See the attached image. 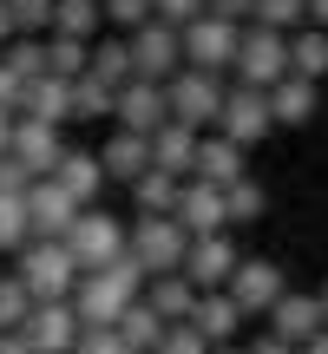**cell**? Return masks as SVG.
<instances>
[{
    "label": "cell",
    "instance_id": "cell-48",
    "mask_svg": "<svg viewBox=\"0 0 328 354\" xmlns=\"http://www.w3.org/2000/svg\"><path fill=\"white\" fill-rule=\"evenodd\" d=\"M13 125H20V112H13V105H0V151L13 145Z\"/></svg>",
    "mask_w": 328,
    "mask_h": 354
},
{
    "label": "cell",
    "instance_id": "cell-9",
    "mask_svg": "<svg viewBox=\"0 0 328 354\" xmlns=\"http://www.w3.org/2000/svg\"><path fill=\"white\" fill-rule=\"evenodd\" d=\"M217 131H230L237 145H263L269 131H276V105H269V86H237L224 99V118H217Z\"/></svg>",
    "mask_w": 328,
    "mask_h": 354
},
{
    "label": "cell",
    "instance_id": "cell-31",
    "mask_svg": "<svg viewBox=\"0 0 328 354\" xmlns=\"http://www.w3.org/2000/svg\"><path fill=\"white\" fill-rule=\"evenodd\" d=\"M92 73H99L105 86H131V79H138L131 39H105V46H92Z\"/></svg>",
    "mask_w": 328,
    "mask_h": 354
},
{
    "label": "cell",
    "instance_id": "cell-35",
    "mask_svg": "<svg viewBox=\"0 0 328 354\" xmlns=\"http://www.w3.org/2000/svg\"><path fill=\"white\" fill-rule=\"evenodd\" d=\"M0 59H7L20 79H39V73H46V39H39V33H13Z\"/></svg>",
    "mask_w": 328,
    "mask_h": 354
},
{
    "label": "cell",
    "instance_id": "cell-40",
    "mask_svg": "<svg viewBox=\"0 0 328 354\" xmlns=\"http://www.w3.org/2000/svg\"><path fill=\"white\" fill-rule=\"evenodd\" d=\"M13 7V26H20V33H46L53 26V0H7Z\"/></svg>",
    "mask_w": 328,
    "mask_h": 354
},
{
    "label": "cell",
    "instance_id": "cell-22",
    "mask_svg": "<svg viewBox=\"0 0 328 354\" xmlns=\"http://www.w3.org/2000/svg\"><path fill=\"white\" fill-rule=\"evenodd\" d=\"M105 171H112L118 177V184H138V177L145 171H152V138H145V131H125V125H118L112 131V138H105Z\"/></svg>",
    "mask_w": 328,
    "mask_h": 354
},
{
    "label": "cell",
    "instance_id": "cell-51",
    "mask_svg": "<svg viewBox=\"0 0 328 354\" xmlns=\"http://www.w3.org/2000/svg\"><path fill=\"white\" fill-rule=\"evenodd\" d=\"M302 354H328V328L316 335V342H302Z\"/></svg>",
    "mask_w": 328,
    "mask_h": 354
},
{
    "label": "cell",
    "instance_id": "cell-46",
    "mask_svg": "<svg viewBox=\"0 0 328 354\" xmlns=\"http://www.w3.org/2000/svg\"><path fill=\"white\" fill-rule=\"evenodd\" d=\"M210 13H224V20H256V0H210Z\"/></svg>",
    "mask_w": 328,
    "mask_h": 354
},
{
    "label": "cell",
    "instance_id": "cell-52",
    "mask_svg": "<svg viewBox=\"0 0 328 354\" xmlns=\"http://www.w3.org/2000/svg\"><path fill=\"white\" fill-rule=\"evenodd\" d=\"M210 354H250V348H230V342H217V348H210Z\"/></svg>",
    "mask_w": 328,
    "mask_h": 354
},
{
    "label": "cell",
    "instance_id": "cell-42",
    "mask_svg": "<svg viewBox=\"0 0 328 354\" xmlns=\"http://www.w3.org/2000/svg\"><path fill=\"white\" fill-rule=\"evenodd\" d=\"M73 354H131V348H125V335H118V328H86Z\"/></svg>",
    "mask_w": 328,
    "mask_h": 354
},
{
    "label": "cell",
    "instance_id": "cell-1",
    "mask_svg": "<svg viewBox=\"0 0 328 354\" xmlns=\"http://www.w3.org/2000/svg\"><path fill=\"white\" fill-rule=\"evenodd\" d=\"M152 289V269L138 263V256H118V263H105V269H86L79 276V289H73V308H79V322L86 328H118V315H125L138 295Z\"/></svg>",
    "mask_w": 328,
    "mask_h": 354
},
{
    "label": "cell",
    "instance_id": "cell-3",
    "mask_svg": "<svg viewBox=\"0 0 328 354\" xmlns=\"http://www.w3.org/2000/svg\"><path fill=\"white\" fill-rule=\"evenodd\" d=\"M164 92H171V118H184V125H197V131H210L217 118H224V99H230V86L217 73H203V66L171 73V79H164Z\"/></svg>",
    "mask_w": 328,
    "mask_h": 354
},
{
    "label": "cell",
    "instance_id": "cell-20",
    "mask_svg": "<svg viewBox=\"0 0 328 354\" xmlns=\"http://www.w3.org/2000/svg\"><path fill=\"white\" fill-rule=\"evenodd\" d=\"M237 322H243V302H237L230 289H203V295H197V308H190V328H197L210 348H217V342H230V335H237Z\"/></svg>",
    "mask_w": 328,
    "mask_h": 354
},
{
    "label": "cell",
    "instance_id": "cell-17",
    "mask_svg": "<svg viewBox=\"0 0 328 354\" xmlns=\"http://www.w3.org/2000/svg\"><path fill=\"white\" fill-rule=\"evenodd\" d=\"M269 328H276L282 342L302 348V342H316V335L328 328V302H322V295H295V289H289L276 308H269Z\"/></svg>",
    "mask_w": 328,
    "mask_h": 354
},
{
    "label": "cell",
    "instance_id": "cell-13",
    "mask_svg": "<svg viewBox=\"0 0 328 354\" xmlns=\"http://www.w3.org/2000/svg\"><path fill=\"white\" fill-rule=\"evenodd\" d=\"M237 243L217 230V236H190V256H184V276L197 282V289H230V276H237Z\"/></svg>",
    "mask_w": 328,
    "mask_h": 354
},
{
    "label": "cell",
    "instance_id": "cell-41",
    "mask_svg": "<svg viewBox=\"0 0 328 354\" xmlns=\"http://www.w3.org/2000/svg\"><path fill=\"white\" fill-rule=\"evenodd\" d=\"M33 184H39V171H26L13 151H0V190H7V197H26Z\"/></svg>",
    "mask_w": 328,
    "mask_h": 354
},
{
    "label": "cell",
    "instance_id": "cell-12",
    "mask_svg": "<svg viewBox=\"0 0 328 354\" xmlns=\"http://www.w3.org/2000/svg\"><path fill=\"white\" fill-rule=\"evenodd\" d=\"M79 210H86V203H79L73 190L60 184V177H39V184L26 190V216H33V236H66V230L79 223Z\"/></svg>",
    "mask_w": 328,
    "mask_h": 354
},
{
    "label": "cell",
    "instance_id": "cell-53",
    "mask_svg": "<svg viewBox=\"0 0 328 354\" xmlns=\"http://www.w3.org/2000/svg\"><path fill=\"white\" fill-rule=\"evenodd\" d=\"M322 302H328V282H322Z\"/></svg>",
    "mask_w": 328,
    "mask_h": 354
},
{
    "label": "cell",
    "instance_id": "cell-2",
    "mask_svg": "<svg viewBox=\"0 0 328 354\" xmlns=\"http://www.w3.org/2000/svg\"><path fill=\"white\" fill-rule=\"evenodd\" d=\"M20 276H26V289L39 295V302H66V295L79 289V256H73V243L66 236H33L20 250Z\"/></svg>",
    "mask_w": 328,
    "mask_h": 354
},
{
    "label": "cell",
    "instance_id": "cell-23",
    "mask_svg": "<svg viewBox=\"0 0 328 354\" xmlns=\"http://www.w3.org/2000/svg\"><path fill=\"white\" fill-rule=\"evenodd\" d=\"M197 282L184 276V269H164V276H152V289H145V302L158 308L164 322H190V308H197Z\"/></svg>",
    "mask_w": 328,
    "mask_h": 354
},
{
    "label": "cell",
    "instance_id": "cell-50",
    "mask_svg": "<svg viewBox=\"0 0 328 354\" xmlns=\"http://www.w3.org/2000/svg\"><path fill=\"white\" fill-rule=\"evenodd\" d=\"M309 20H316V26H328V0H309Z\"/></svg>",
    "mask_w": 328,
    "mask_h": 354
},
{
    "label": "cell",
    "instance_id": "cell-30",
    "mask_svg": "<svg viewBox=\"0 0 328 354\" xmlns=\"http://www.w3.org/2000/svg\"><path fill=\"white\" fill-rule=\"evenodd\" d=\"M289 66L302 79H322L328 73V26L309 20V33H289Z\"/></svg>",
    "mask_w": 328,
    "mask_h": 354
},
{
    "label": "cell",
    "instance_id": "cell-49",
    "mask_svg": "<svg viewBox=\"0 0 328 354\" xmlns=\"http://www.w3.org/2000/svg\"><path fill=\"white\" fill-rule=\"evenodd\" d=\"M13 33H20V26H13V7H7V0H0V46H7Z\"/></svg>",
    "mask_w": 328,
    "mask_h": 354
},
{
    "label": "cell",
    "instance_id": "cell-34",
    "mask_svg": "<svg viewBox=\"0 0 328 354\" xmlns=\"http://www.w3.org/2000/svg\"><path fill=\"white\" fill-rule=\"evenodd\" d=\"M39 295L26 289V276L13 269V276H0V328H26V315H33Z\"/></svg>",
    "mask_w": 328,
    "mask_h": 354
},
{
    "label": "cell",
    "instance_id": "cell-19",
    "mask_svg": "<svg viewBox=\"0 0 328 354\" xmlns=\"http://www.w3.org/2000/svg\"><path fill=\"white\" fill-rule=\"evenodd\" d=\"M20 112H26V118H46V125H66V118H73V79H60V73L26 79Z\"/></svg>",
    "mask_w": 328,
    "mask_h": 354
},
{
    "label": "cell",
    "instance_id": "cell-33",
    "mask_svg": "<svg viewBox=\"0 0 328 354\" xmlns=\"http://www.w3.org/2000/svg\"><path fill=\"white\" fill-rule=\"evenodd\" d=\"M26 243H33V216H26V197H7V190H0V256L26 250Z\"/></svg>",
    "mask_w": 328,
    "mask_h": 354
},
{
    "label": "cell",
    "instance_id": "cell-45",
    "mask_svg": "<svg viewBox=\"0 0 328 354\" xmlns=\"http://www.w3.org/2000/svg\"><path fill=\"white\" fill-rule=\"evenodd\" d=\"M0 354H39L26 328H0Z\"/></svg>",
    "mask_w": 328,
    "mask_h": 354
},
{
    "label": "cell",
    "instance_id": "cell-44",
    "mask_svg": "<svg viewBox=\"0 0 328 354\" xmlns=\"http://www.w3.org/2000/svg\"><path fill=\"white\" fill-rule=\"evenodd\" d=\"M20 92H26V79L13 73L7 59H0V105H13V112H20Z\"/></svg>",
    "mask_w": 328,
    "mask_h": 354
},
{
    "label": "cell",
    "instance_id": "cell-29",
    "mask_svg": "<svg viewBox=\"0 0 328 354\" xmlns=\"http://www.w3.org/2000/svg\"><path fill=\"white\" fill-rule=\"evenodd\" d=\"M73 118H118V86H105L99 73L73 79Z\"/></svg>",
    "mask_w": 328,
    "mask_h": 354
},
{
    "label": "cell",
    "instance_id": "cell-43",
    "mask_svg": "<svg viewBox=\"0 0 328 354\" xmlns=\"http://www.w3.org/2000/svg\"><path fill=\"white\" fill-rule=\"evenodd\" d=\"M158 7V20H171V26H190L197 13H210V0H152Z\"/></svg>",
    "mask_w": 328,
    "mask_h": 354
},
{
    "label": "cell",
    "instance_id": "cell-15",
    "mask_svg": "<svg viewBox=\"0 0 328 354\" xmlns=\"http://www.w3.org/2000/svg\"><path fill=\"white\" fill-rule=\"evenodd\" d=\"M177 223H184L190 236H217V230L230 223V197H224V184H203V177H190L184 197H177Z\"/></svg>",
    "mask_w": 328,
    "mask_h": 354
},
{
    "label": "cell",
    "instance_id": "cell-37",
    "mask_svg": "<svg viewBox=\"0 0 328 354\" xmlns=\"http://www.w3.org/2000/svg\"><path fill=\"white\" fill-rule=\"evenodd\" d=\"M256 20L289 33V26H302V20H309V0H256Z\"/></svg>",
    "mask_w": 328,
    "mask_h": 354
},
{
    "label": "cell",
    "instance_id": "cell-18",
    "mask_svg": "<svg viewBox=\"0 0 328 354\" xmlns=\"http://www.w3.org/2000/svg\"><path fill=\"white\" fill-rule=\"evenodd\" d=\"M243 151L250 145H237L230 131H210V138H197V171L190 177H203V184H237V177H250V165H243Z\"/></svg>",
    "mask_w": 328,
    "mask_h": 354
},
{
    "label": "cell",
    "instance_id": "cell-25",
    "mask_svg": "<svg viewBox=\"0 0 328 354\" xmlns=\"http://www.w3.org/2000/svg\"><path fill=\"white\" fill-rule=\"evenodd\" d=\"M269 105H276V125H309L316 118V79H302V73L276 79L269 86Z\"/></svg>",
    "mask_w": 328,
    "mask_h": 354
},
{
    "label": "cell",
    "instance_id": "cell-36",
    "mask_svg": "<svg viewBox=\"0 0 328 354\" xmlns=\"http://www.w3.org/2000/svg\"><path fill=\"white\" fill-rule=\"evenodd\" d=\"M224 197H230V223H263V210H269V197H263L256 177H237Z\"/></svg>",
    "mask_w": 328,
    "mask_h": 354
},
{
    "label": "cell",
    "instance_id": "cell-16",
    "mask_svg": "<svg viewBox=\"0 0 328 354\" xmlns=\"http://www.w3.org/2000/svg\"><path fill=\"white\" fill-rule=\"evenodd\" d=\"M7 151L20 158L26 171L53 177V165L66 158V138H60V125H46V118H26V112H20V125H13V145H7Z\"/></svg>",
    "mask_w": 328,
    "mask_h": 354
},
{
    "label": "cell",
    "instance_id": "cell-7",
    "mask_svg": "<svg viewBox=\"0 0 328 354\" xmlns=\"http://www.w3.org/2000/svg\"><path fill=\"white\" fill-rule=\"evenodd\" d=\"M237 46H243V26L224 20V13H197V20L184 26V66L224 73V66H237Z\"/></svg>",
    "mask_w": 328,
    "mask_h": 354
},
{
    "label": "cell",
    "instance_id": "cell-11",
    "mask_svg": "<svg viewBox=\"0 0 328 354\" xmlns=\"http://www.w3.org/2000/svg\"><path fill=\"white\" fill-rule=\"evenodd\" d=\"M26 335H33L39 354H73L79 335H86V322H79L73 295L66 302H33V315H26Z\"/></svg>",
    "mask_w": 328,
    "mask_h": 354
},
{
    "label": "cell",
    "instance_id": "cell-38",
    "mask_svg": "<svg viewBox=\"0 0 328 354\" xmlns=\"http://www.w3.org/2000/svg\"><path fill=\"white\" fill-rule=\"evenodd\" d=\"M158 354H210V342H203L190 322H171V328H164V342H158Z\"/></svg>",
    "mask_w": 328,
    "mask_h": 354
},
{
    "label": "cell",
    "instance_id": "cell-8",
    "mask_svg": "<svg viewBox=\"0 0 328 354\" xmlns=\"http://www.w3.org/2000/svg\"><path fill=\"white\" fill-rule=\"evenodd\" d=\"M131 59H138V79H171V73H184V26H171V20H145L138 33H131Z\"/></svg>",
    "mask_w": 328,
    "mask_h": 354
},
{
    "label": "cell",
    "instance_id": "cell-6",
    "mask_svg": "<svg viewBox=\"0 0 328 354\" xmlns=\"http://www.w3.org/2000/svg\"><path fill=\"white\" fill-rule=\"evenodd\" d=\"M289 73H295L289 66V33L256 20L250 33H243V46H237V79L243 86H276V79H289Z\"/></svg>",
    "mask_w": 328,
    "mask_h": 354
},
{
    "label": "cell",
    "instance_id": "cell-10",
    "mask_svg": "<svg viewBox=\"0 0 328 354\" xmlns=\"http://www.w3.org/2000/svg\"><path fill=\"white\" fill-rule=\"evenodd\" d=\"M230 295L243 302V315H269V308L289 295V276H282V263L243 256V263H237V276H230Z\"/></svg>",
    "mask_w": 328,
    "mask_h": 354
},
{
    "label": "cell",
    "instance_id": "cell-5",
    "mask_svg": "<svg viewBox=\"0 0 328 354\" xmlns=\"http://www.w3.org/2000/svg\"><path fill=\"white\" fill-rule=\"evenodd\" d=\"M66 243H73V256H79V269H105V263H118V256L131 250V230L118 223L112 210H79V223L66 230Z\"/></svg>",
    "mask_w": 328,
    "mask_h": 354
},
{
    "label": "cell",
    "instance_id": "cell-39",
    "mask_svg": "<svg viewBox=\"0 0 328 354\" xmlns=\"http://www.w3.org/2000/svg\"><path fill=\"white\" fill-rule=\"evenodd\" d=\"M152 13H158L152 0H105V20H112V26H125V33H138Z\"/></svg>",
    "mask_w": 328,
    "mask_h": 354
},
{
    "label": "cell",
    "instance_id": "cell-14",
    "mask_svg": "<svg viewBox=\"0 0 328 354\" xmlns=\"http://www.w3.org/2000/svg\"><path fill=\"white\" fill-rule=\"evenodd\" d=\"M118 125L152 138L158 125H171V92H164L158 79H131V86H118Z\"/></svg>",
    "mask_w": 328,
    "mask_h": 354
},
{
    "label": "cell",
    "instance_id": "cell-28",
    "mask_svg": "<svg viewBox=\"0 0 328 354\" xmlns=\"http://www.w3.org/2000/svg\"><path fill=\"white\" fill-rule=\"evenodd\" d=\"M99 26H105V0H53V33L92 39Z\"/></svg>",
    "mask_w": 328,
    "mask_h": 354
},
{
    "label": "cell",
    "instance_id": "cell-21",
    "mask_svg": "<svg viewBox=\"0 0 328 354\" xmlns=\"http://www.w3.org/2000/svg\"><path fill=\"white\" fill-rule=\"evenodd\" d=\"M197 138H203V131H197V125H184V118L158 125V131H152V165L177 171V177H190V171H197Z\"/></svg>",
    "mask_w": 328,
    "mask_h": 354
},
{
    "label": "cell",
    "instance_id": "cell-47",
    "mask_svg": "<svg viewBox=\"0 0 328 354\" xmlns=\"http://www.w3.org/2000/svg\"><path fill=\"white\" fill-rule=\"evenodd\" d=\"M250 354H302V348H295V342H282V335H276V328H269V335H263V342H250Z\"/></svg>",
    "mask_w": 328,
    "mask_h": 354
},
{
    "label": "cell",
    "instance_id": "cell-26",
    "mask_svg": "<svg viewBox=\"0 0 328 354\" xmlns=\"http://www.w3.org/2000/svg\"><path fill=\"white\" fill-rule=\"evenodd\" d=\"M164 328H171V322H164L158 308L145 302V295H138V302L125 308V315H118V335H125V348H131V354H158V342H164Z\"/></svg>",
    "mask_w": 328,
    "mask_h": 354
},
{
    "label": "cell",
    "instance_id": "cell-4",
    "mask_svg": "<svg viewBox=\"0 0 328 354\" xmlns=\"http://www.w3.org/2000/svg\"><path fill=\"white\" fill-rule=\"evenodd\" d=\"M131 256H138L152 276H164V269H184V256H190V230L177 223V210H164V216L145 210L138 223H131Z\"/></svg>",
    "mask_w": 328,
    "mask_h": 354
},
{
    "label": "cell",
    "instance_id": "cell-24",
    "mask_svg": "<svg viewBox=\"0 0 328 354\" xmlns=\"http://www.w3.org/2000/svg\"><path fill=\"white\" fill-rule=\"evenodd\" d=\"M53 177H60V184L73 190L79 203H92V197L105 190V177H112V171H105V158H99V151H73V145H66V158L53 165Z\"/></svg>",
    "mask_w": 328,
    "mask_h": 354
},
{
    "label": "cell",
    "instance_id": "cell-32",
    "mask_svg": "<svg viewBox=\"0 0 328 354\" xmlns=\"http://www.w3.org/2000/svg\"><path fill=\"white\" fill-rule=\"evenodd\" d=\"M46 73H60V79L92 73V39H66V33H53V39H46Z\"/></svg>",
    "mask_w": 328,
    "mask_h": 354
},
{
    "label": "cell",
    "instance_id": "cell-27",
    "mask_svg": "<svg viewBox=\"0 0 328 354\" xmlns=\"http://www.w3.org/2000/svg\"><path fill=\"white\" fill-rule=\"evenodd\" d=\"M131 197H138V210L164 216V210H177V197H184V177H177V171H164V165H152L138 184H131Z\"/></svg>",
    "mask_w": 328,
    "mask_h": 354
}]
</instances>
